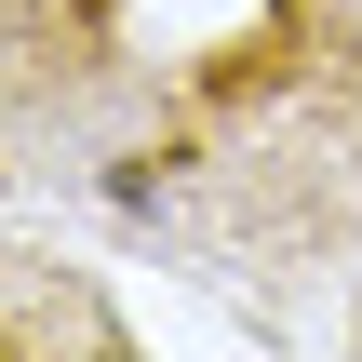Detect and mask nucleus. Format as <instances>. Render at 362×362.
<instances>
[{
    "mask_svg": "<svg viewBox=\"0 0 362 362\" xmlns=\"http://www.w3.org/2000/svg\"><path fill=\"white\" fill-rule=\"evenodd\" d=\"M161 54H134V0H0V134L107 148Z\"/></svg>",
    "mask_w": 362,
    "mask_h": 362,
    "instance_id": "obj_2",
    "label": "nucleus"
},
{
    "mask_svg": "<svg viewBox=\"0 0 362 362\" xmlns=\"http://www.w3.org/2000/svg\"><path fill=\"white\" fill-rule=\"evenodd\" d=\"M94 188L255 309L362 282V0H242L215 40L161 54Z\"/></svg>",
    "mask_w": 362,
    "mask_h": 362,
    "instance_id": "obj_1",
    "label": "nucleus"
},
{
    "mask_svg": "<svg viewBox=\"0 0 362 362\" xmlns=\"http://www.w3.org/2000/svg\"><path fill=\"white\" fill-rule=\"evenodd\" d=\"M54 349H121V309L67 269V255H27V242H0V362H54Z\"/></svg>",
    "mask_w": 362,
    "mask_h": 362,
    "instance_id": "obj_3",
    "label": "nucleus"
}]
</instances>
